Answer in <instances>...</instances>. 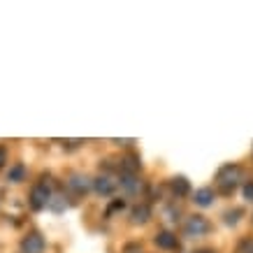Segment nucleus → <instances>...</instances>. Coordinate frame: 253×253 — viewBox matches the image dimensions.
<instances>
[{
    "label": "nucleus",
    "mask_w": 253,
    "mask_h": 253,
    "mask_svg": "<svg viewBox=\"0 0 253 253\" xmlns=\"http://www.w3.org/2000/svg\"><path fill=\"white\" fill-rule=\"evenodd\" d=\"M149 216H151V209H149V205H137V207L132 209V214H130V218H132V223H146L149 221Z\"/></svg>",
    "instance_id": "11"
},
{
    "label": "nucleus",
    "mask_w": 253,
    "mask_h": 253,
    "mask_svg": "<svg viewBox=\"0 0 253 253\" xmlns=\"http://www.w3.org/2000/svg\"><path fill=\"white\" fill-rule=\"evenodd\" d=\"M23 176H26V168H23L21 163H16L14 168L9 169L7 179H9V181H14V184H19V181H23Z\"/></svg>",
    "instance_id": "12"
},
{
    "label": "nucleus",
    "mask_w": 253,
    "mask_h": 253,
    "mask_svg": "<svg viewBox=\"0 0 253 253\" xmlns=\"http://www.w3.org/2000/svg\"><path fill=\"white\" fill-rule=\"evenodd\" d=\"M237 253H253V242H251V239H244V242L239 244Z\"/></svg>",
    "instance_id": "16"
},
{
    "label": "nucleus",
    "mask_w": 253,
    "mask_h": 253,
    "mask_svg": "<svg viewBox=\"0 0 253 253\" xmlns=\"http://www.w3.org/2000/svg\"><path fill=\"white\" fill-rule=\"evenodd\" d=\"M49 200H51V191H49L46 181H42V184H38V186H33V191H31V207L35 209V211L49 207Z\"/></svg>",
    "instance_id": "3"
},
{
    "label": "nucleus",
    "mask_w": 253,
    "mask_h": 253,
    "mask_svg": "<svg viewBox=\"0 0 253 253\" xmlns=\"http://www.w3.org/2000/svg\"><path fill=\"white\" fill-rule=\"evenodd\" d=\"M121 186L128 193H139V181L137 174H128V172H121Z\"/></svg>",
    "instance_id": "10"
},
{
    "label": "nucleus",
    "mask_w": 253,
    "mask_h": 253,
    "mask_svg": "<svg viewBox=\"0 0 253 253\" xmlns=\"http://www.w3.org/2000/svg\"><path fill=\"white\" fill-rule=\"evenodd\" d=\"M68 186L75 193L84 195V193H88L93 188V179H88L86 174H72V176H70V181H68Z\"/></svg>",
    "instance_id": "6"
},
{
    "label": "nucleus",
    "mask_w": 253,
    "mask_h": 253,
    "mask_svg": "<svg viewBox=\"0 0 253 253\" xmlns=\"http://www.w3.org/2000/svg\"><path fill=\"white\" fill-rule=\"evenodd\" d=\"M116 144H123V146H128V144H132V139H114Z\"/></svg>",
    "instance_id": "19"
},
{
    "label": "nucleus",
    "mask_w": 253,
    "mask_h": 253,
    "mask_svg": "<svg viewBox=\"0 0 253 253\" xmlns=\"http://www.w3.org/2000/svg\"><path fill=\"white\" fill-rule=\"evenodd\" d=\"M156 246L158 249H165V251H172V249H179V242H176V237L172 235V232H168V230H163V232H158L156 235Z\"/></svg>",
    "instance_id": "7"
},
{
    "label": "nucleus",
    "mask_w": 253,
    "mask_h": 253,
    "mask_svg": "<svg viewBox=\"0 0 253 253\" xmlns=\"http://www.w3.org/2000/svg\"><path fill=\"white\" fill-rule=\"evenodd\" d=\"M61 200L63 198H51V200H49V207L54 209V211H63L68 205H65V202H61Z\"/></svg>",
    "instance_id": "14"
},
{
    "label": "nucleus",
    "mask_w": 253,
    "mask_h": 253,
    "mask_svg": "<svg viewBox=\"0 0 253 253\" xmlns=\"http://www.w3.org/2000/svg\"><path fill=\"white\" fill-rule=\"evenodd\" d=\"M93 188H95L98 195H112V193L116 191V181L107 174H100L93 179Z\"/></svg>",
    "instance_id": "5"
},
{
    "label": "nucleus",
    "mask_w": 253,
    "mask_h": 253,
    "mask_svg": "<svg viewBox=\"0 0 253 253\" xmlns=\"http://www.w3.org/2000/svg\"><path fill=\"white\" fill-rule=\"evenodd\" d=\"M169 188H172V193H174L176 198H184V195L191 193V184H188L186 176H174V179L169 181Z\"/></svg>",
    "instance_id": "8"
},
{
    "label": "nucleus",
    "mask_w": 253,
    "mask_h": 253,
    "mask_svg": "<svg viewBox=\"0 0 253 253\" xmlns=\"http://www.w3.org/2000/svg\"><path fill=\"white\" fill-rule=\"evenodd\" d=\"M123 207H126V202H123V200H114V202L107 207V216H112L114 211H121Z\"/></svg>",
    "instance_id": "15"
},
{
    "label": "nucleus",
    "mask_w": 253,
    "mask_h": 253,
    "mask_svg": "<svg viewBox=\"0 0 253 253\" xmlns=\"http://www.w3.org/2000/svg\"><path fill=\"white\" fill-rule=\"evenodd\" d=\"M242 176H244L242 168L230 163V165H223V168L216 172V184H218V188H221L223 193H232L239 186Z\"/></svg>",
    "instance_id": "1"
},
{
    "label": "nucleus",
    "mask_w": 253,
    "mask_h": 253,
    "mask_svg": "<svg viewBox=\"0 0 253 253\" xmlns=\"http://www.w3.org/2000/svg\"><path fill=\"white\" fill-rule=\"evenodd\" d=\"M7 163V151H5V146H0V168Z\"/></svg>",
    "instance_id": "18"
},
{
    "label": "nucleus",
    "mask_w": 253,
    "mask_h": 253,
    "mask_svg": "<svg viewBox=\"0 0 253 253\" xmlns=\"http://www.w3.org/2000/svg\"><path fill=\"white\" fill-rule=\"evenodd\" d=\"M21 251L23 253H42L44 251V239L40 232H31L21 239Z\"/></svg>",
    "instance_id": "4"
},
{
    "label": "nucleus",
    "mask_w": 253,
    "mask_h": 253,
    "mask_svg": "<svg viewBox=\"0 0 253 253\" xmlns=\"http://www.w3.org/2000/svg\"><path fill=\"white\" fill-rule=\"evenodd\" d=\"M239 216H242V209H232V211H225V223L228 225H235L239 221Z\"/></svg>",
    "instance_id": "13"
},
{
    "label": "nucleus",
    "mask_w": 253,
    "mask_h": 253,
    "mask_svg": "<svg viewBox=\"0 0 253 253\" xmlns=\"http://www.w3.org/2000/svg\"><path fill=\"white\" fill-rule=\"evenodd\" d=\"M214 198H216V193L211 191V188H200V191H195V195H193L198 207H211V205H214Z\"/></svg>",
    "instance_id": "9"
},
{
    "label": "nucleus",
    "mask_w": 253,
    "mask_h": 253,
    "mask_svg": "<svg viewBox=\"0 0 253 253\" xmlns=\"http://www.w3.org/2000/svg\"><path fill=\"white\" fill-rule=\"evenodd\" d=\"M209 232V221L205 216H188L186 218V225H184V235L186 237H202Z\"/></svg>",
    "instance_id": "2"
},
{
    "label": "nucleus",
    "mask_w": 253,
    "mask_h": 253,
    "mask_svg": "<svg viewBox=\"0 0 253 253\" xmlns=\"http://www.w3.org/2000/svg\"><path fill=\"white\" fill-rule=\"evenodd\" d=\"M244 198H246V200H253V181L244 184Z\"/></svg>",
    "instance_id": "17"
},
{
    "label": "nucleus",
    "mask_w": 253,
    "mask_h": 253,
    "mask_svg": "<svg viewBox=\"0 0 253 253\" xmlns=\"http://www.w3.org/2000/svg\"><path fill=\"white\" fill-rule=\"evenodd\" d=\"M195 253H216L214 249H200V251H195Z\"/></svg>",
    "instance_id": "20"
}]
</instances>
